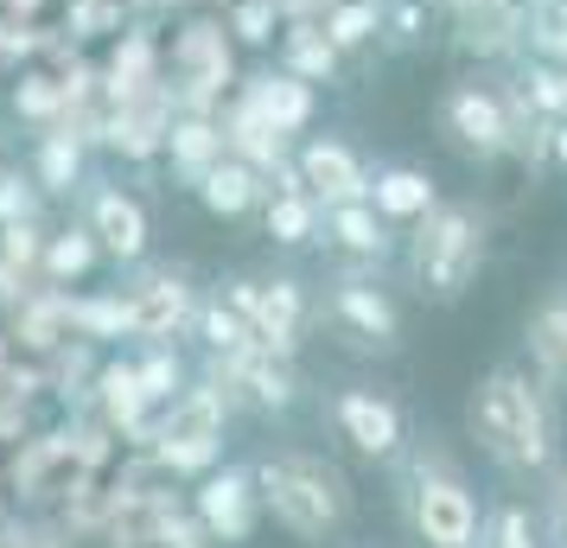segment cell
<instances>
[{
    "instance_id": "obj_1",
    "label": "cell",
    "mask_w": 567,
    "mask_h": 548,
    "mask_svg": "<svg viewBox=\"0 0 567 548\" xmlns=\"http://www.w3.org/2000/svg\"><path fill=\"white\" fill-rule=\"evenodd\" d=\"M465 434L497 472L548 478L561 466V395L529 364H491L465 395Z\"/></svg>"
},
{
    "instance_id": "obj_2",
    "label": "cell",
    "mask_w": 567,
    "mask_h": 548,
    "mask_svg": "<svg viewBox=\"0 0 567 548\" xmlns=\"http://www.w3.org/2000/svg\"><path fill=\"white\" fill-rule=\"evenodd\" d=\"M249 472L261 492V517H275V529H287L293 542L326 548L358 517V492H351L344 466L312 446H261Z\"/></svg>"
},
{
    "instance_id": "obj_3",
    "label": "cell",
    "mask_w": 567,
    "mask_h": 548,
    "mask_svg": "<svg viewBox=\"0 0 567 548\" xmlns=\"http://www.w3.org/2000/svg\"><path fill=\"white\" fill-rule=\"evenodd\" d=\"M491 256V210L472 198H440L427 217H414L395 249V275L427 307H460L478 288Z\"/></svg>"
},
{
    "instance_id": "obj_4",
    "label": "cell",
    "mask_w": 567,
    "mask_h": 548,
    "mask_svg": "<svg viewBox=\"0 0 567 548\" xmlns=\"http://www.w3.org/2000/svg\"><path fill=\"white\" fill-rule=\"evenodd\" d=\"M389 466L402 472V523L421 548H478L485 536V504L453 453L440 446H402Z\"/></svg>"
},
{
    "instance_id": "obj_5",
    "label": "cell",
    "mask_w": 567,
    "mask_h": 548,
    "mask_svg": "<svg viewBox=\"0 0 567 548\" xmlns=\"http://www.w3.org/2000/svg\"><path fill=\"white\" fill-rule=\"evenodd\" d=\"M236 77H243V52H236L224 13L192 7L179 20H166V96L179 115H217Z\"/></svg>"
},
{
    "instance_id": "obj_6",
    "label": "cell",
    "mask_w": 567,
    "mask_h": 548,
    "mask_svg": "<svg viewBox=\"0 0 567 548\" xmlns=\"http://www.w3.org/2000/svg\"><path fill=\"white\" fill-rule=\"evenodd\" d=\"M230 421H236V409L217 395V383H205V376L192 370V383L159 409L147 459H154L166 478H205L210 466H224V434H230Z\"/></svg>"
},
{
    "instance_id": "obj_7",
    "label": "cell",
    "mask_w": 567,
    "mask_h": 548,
    "mask_svg": "<svg viewBox=\"0 0 567 548\" xmlns=\"http://www.w3.org/2000/svg\"><path fill=\"white\" fill-rule=\"evenodd\" d=\"M389 268H395V261L338 256L332 281H326V300H319V313L332 319L358 351H383V358L402 351V300H395V288H389Z\"/></svg>"
},
{
    "instance_id": "obj_8",
    "label": "cell",
    "mask_w": 567,
    "mask_h": 548,
    "mask_svg": "<svg viewBox=\"0 0 567 548\" xmlns=\"http://www.w3.org/2000/svg\"><path fill=\"white\" fill-rule=\"evenodd\" d=\"M504 71V64H497ZM497 71H460V77L440 90L434 103V122H440V141L465 159V166H497L511 159V108H504V83Z\"/></svg>"
},
{
    "instance_id": "obj_9",
    "label": "cell",
    "mask_w": 567,
    "mask_h": 548,
    "mask_svg": "<svg viewBox=\"0 0 567 548\" xmlns=\"http://www.w3.org/2000/svg\"><path fill=\"white\" fill-rule=\"evenodd\" d=\"M198 376L217 383V395L230 402L236 415H293L300 395H307L300 358H275L268 344H249V351H236V358H205Z\"/></svg>"
},
{
    "instance_id": "obj_10",
    "label": "cell",
    "mask_w": 567,
    "mask_h": 548,
    "mask_svg": "<svg viewBox=\"0 0 567 548\" xmlns=\"http://www.w3.org/2000/svg\"><path fill=\"white\" fill-rule=\"evenodd\" d=\"M128 313H134V344H179L192 339V319H198V300L205 288L192 281V268L185 261H134L128 281Z\"/></svg>"
},
{
    "instance_id": "obj_11",
    "label": "cell",
    "mask_w": 567,
    "mask_h": 548,
    "mask_svg": "<svg viewBox=\"0 0 567 548\" xmlns=\"http://www.w3.org/2000/svg\"><path fill=\"white\" fill-rule=\"evenodd\" d=\"M71 205L90 224V236L103 242V261L134 268V261L154 256V210H147V198L134 185L115 179V173H90V185H83Z\"/></svg>"
},
{
    "instance_id": "obj_12",
    "label": "cell",
    "mask_w": 567,
    "mask_h": 548,
    "mask_svg": "<svg viewBox=\"0 0 567 548\" xmlns=\"http://www.w3.org/2000/svg\"><path fill=\"white\" fill-rule=\"evenodd\" d=\"M326 421H332V434L358 459L370 466H389L402 446H409V415H402V402L383 390H370V383H344V390L326 395Z\"/></svg>"
},
{
    "instance_id": "obj_13",
    "label": "cell",
    "mask_w": 567,
    "mask_h": 548,
    "mask_svg": "<svg viewBox=\"0 0 567 548\" xmlns=\"http://www.w3.org/2000/svg\"><path fill=\"white\" fill-rule=\"evenodd\" d=\"M198 523L210 529V542L217 548H243L256 542L261 529V492H256V472L249 459H224V466H210L205 478H192V497H185Z\"/></svg>"
},
{
    "instance_id": "obj_14",
    "label": "cell",
    "mask_w": 567,
    "mask_h": 548,
    "mask_svg": "<svg viewBox=\"0 0 567 548\" xmlns=\"http://www.w3.org/2000/svg\"><path fill=\"white\" fill-rule=\"evenodd\" d=\"M293 166H300L307 192L319 198V210L326 205H351V198L370 192V154H363L358 141H344L338 128L300 134V141H293Z\"/></svg>"
},
{
    "instance_id": "obj_15",
    "label": "cell",
    "mask_w": 567,
    "mask_h": 548,
    "mask_svg": "<svg viewBox=\"0 0 567 548\" xmlns=\"http://www.w3.org/2000/svg\"><path fill=\"white\" fill-rule=\"evenodd\" d=\"M166 128H173V96H166V83H159L147 96H134V103L103 108V154L115 159V166H128V173L159 166Z\"/></svg>"
},
{
    "instance_id": "obj_16",
    "label": "cell",
    "mask_w": 567,
    "mask_h": 548,
    "mask_svg": "<svg viewBox=\"0 0 567 548\" xmlns=\"http://www.w3.org/2000/svg\"><path fill=\"white\" fill-rule=\"evenodd\" d=\"M236 90L249 96V103L275 122V128L287 134V141H300V134L319 128V108H326V90H312V83H300L293 71H281L275 58H256V64H243V77H236Z\"/></svg>"
},
{
    "instance_id": "obj_17",
    "label": "cell",
    "mask_w": 567,
    "mask_h": 548,
    "mask_svg": "<svg viewBox=\"0 0 567 548\" xmlns=\"http://www.w3.org/2000/svg\"><path fill=\"white\" fill-rule=\"evenodd\" d=\"M312 319H319V293L300 275H261V313H256V344H268L275 358H300Z\"/></svg>"
},
{
    "instance_id": "obj_18",
    "label": "cell",
    "mask_w": 567,
    "mask_h": 548,
    "mask_svg": "<svg viewBox=\"0 0 567 548\" xmlns=\"http://www.w3.org/2000/svg\"><path fill=\"white\" fill-rule=\"evenodd\" d=\"M90 173H96V154L83 147L78 134H64V128L32 134V147H27V179L39 185V198H45V205H71L83 185H90Z\"/></svg>"
},
{
    "instance_id": "obj_19",
    "label": "cell",
    "mask_w": 567,
    "mask_h": 548,
    "mask_svg": "<svg viewBox=\"0 0 567 548\" xmlns=\"http://www.w3.org/2000/svg\"><path fill=\"white\" fill-rule=\"evenodd\" d=\"M275 64L293 71L300 83H312V90H351V77H358V64L326 39L319 20H287L281 39H275Z\"/></svg>"
},
{
    "instance_id": "obj_20",
    "label": "cell",
    "mask_w": 567,
    "mask_h": 548,
    "mask_svg": "<svg viewBox=\"0 0 567 548\" xmlns=\"http://www.w3.org/2000/svg\"><path fill=\"white\" fill-rule=\"evenodd\" d=\"M383 224L395 230H409L414 217H427L440 205V179L427 166H414V159H370V192H363Z\"/></svg>"
},
{
    "instance_id": "obj_21",
    "label": "cell",
    "mask_w": 567,
    "mask_h": 548,
    "mask_svg": "<svg viewBox=\"0 0 567 548\" xmlns=\"http://www.w3.org/2000/svg\"><path fill=\"white\" fill-rule=\"evenodd\" d=\"M319 242H326L332 256H351V261H395L402 230H395V224H383L370 198H351V205H326Z\"/></svg>"
},
{
    "instance_id": "obj_22",
    "label": "cell",
    "mask_w": 567,
    "mask_h": 548,
    "mask_svg": "<svg viewBox=\"0 0 567 548\" xmlns=\"http://www.w3.org/2000/svg\"><path fill=\"white\" fill-rule=\"evenodd\" d=\"M523 364L555 395H567V281L542 293L529 319H523Z\"/></svg>"
},
{
    "instance_id": "obj_23",
    "label": "cell",
    "mask_w": 567,
    "mask_h": 548,
    "mask_svg": "<svg viewBox=\"0 0 567 548\" xmlns=\"http://www.w3.org/2000/svg\"><path fill=\"white\" fill-rule=\"evenodd\" d=\"M217 159H224V128H217V115H179V108H173V128H166L159 173L179 185V192H192V185L217 166Z\"/></svg>"
},
{
    "instance_id": "obj_24",
    "label": "cell",
    "mask_w": 567,
    "mask_h": 548,
    "mask_svg": "<svg viewBox=\"0 0 567 548\" xmlns=\"http://www.w3.org/2000/svg\"><path fill=\"white\" fill-rule=\"evenodd\" d=\"M217 128H224V154H236V159H249L256 173H268L275 159H287L293 154V141H287L268 115H261L243 90H230L224 96V108H217Z\"/></svg>"
},
{
    "instance_id": "obj_25",
    "label": "cell",
    "mask_w": 567,
    "mask_h": 548,
    "mask_svg": "<svg viewBox=\"0 0 567 548\" xmlns=\"http://www.w3.org/2000/svg\"><path fill=\"white\" fill-rule=\"evenodd\" d=\"M192 198H198V210H205V217H217V224H243V217H256V210H261L268 179H261L249 159L224 154L205 179L192 185Z\"/></svg>"
},
{
    "instance_id": "obj_26",
    "label": "cell",
    "mask_w": 567,
    "mask_h": 548,
    "mask_svg": "<svg viewBox=\"0 0 567 548\" xmlns=\"http://www.w3.org/2000/svg\"><path fill=\"white\" fill-rule=\"evenodd\" d=\"M64 313H71V339L96 344V351H128L134 344V313H128V293L122 288H103V293H78L64 300Z\"/></svg>"
},
{
    "instance_id": "obj_27",
    "label": "cell",
    "mask_w": 567,
    "mask_h": 548,
    "mask_svg": "<svg viewBox=\"0 0 567 548\" xmlns=\"http://www.w3.org/2000/svg\"><path fill=\"white\" fill-rule=\"evenodd\" d=\"M96 268H103V242L90 236L83 217L45 230V256H39V281H45V288H83Z\"/></svg>"
},
{
    "instance_id": "obj_28",
    "label": "cell",
    "mask_w": 567,
    "mask_h": 548,
    "mask_svg": "<svg viewBox=\"0 0 567 548\" xmlns=\"http://www.w3.org/2000/svg\"><path fill=\"white\" fill-rule=\"evenodd\" d=\"M0 103H7V115L27 134H45L64 122V83L45 64H27V71H13V77L0 83Z\"/></svg>"
},
{
    "instance_id": "obj_29",
    "label": "cell",
    "mask_w": 567,
    "mask_h": 548,
    "mask_svg": "<svg viewBox=\"0 0 567 548\" xmlns=\"http://www.w3.org/2000/svg\"><path fill=\"white\" fill-rule=\"evenodd\" d=\"M319 224H326V210H319L312 192H268V198H261V236H268L275 249H287V256L312 249V242H319Z\"/></svg>"
},
{
    "instance_id": "obj_30",
    "label": "cell",
    "mask_w": 567,
    "mask_h": 548,
    "mask_svg": "<svg viewBox=\"0 0 567 548\" xmlns=\"http://www.w3.org/2000/svg\"><path fill=\"white\" fill-rule=\"evenodd\" d=\"M319 27H326V39H332L351 64H363V58L377 52V39H383V7H377V0H332V7L319 13Z\"/></svg>"
},
{
    "instance_id": "obj_31",
    "label": "cell",
    "mask_w": 567,
    "mask_h": 548,
    "mask_svg": "<svg viewBox=\"0 0 567 548\" xmlns=\"http://www.w3.org/2000/svg\"><path fill=\"white\" fill-rule=\"evenodd\" d=\"M440 39V0H389L383 7V39H377V52H427Z\"/></svg>"
},
{
    "instance_id": "obj_32",
    "label": "cell",
    "mask_w": 567,
    "mask_h": 548,
    "mask_svg": "<svg viewBox=\"0 0 567 548\" xmlns=\"http://www.w3.org/2000/svg\"><path fill=\"white\" fill-rule=\"evenodd\" d=\"M192 339H198V351H205V358H236V351H249V344H256V332H249V325L224 307V293L210 288L205 300H198Z\"/></svg>"
},
{
    "instance_id": "obj_33",
    "label": "cell",
    "mask_w": 567,
    "mask_h": 548,
    "mask_svg": "<svg viewBox=\"0 0 567 548\" xmlns=\"http://www.w3.org/2000/svg\"><path fill=\"white\" fill-rule=\"evenodd\" d=\"M523 103L536 108L542 122H567V64H548V58H516L511 64Z\"/></svg>"
},
{
    "instance_id": "obj_34",
    "label": "cell",
    "mask_w": 567,
    "mask_h": 548,
    "mask_svg": "<svg viewBox=\"0 0 567 548\" xmlns=\"http://www.w3.org/2000/svg\"><path fill=\"white\" fill-rule=\"evenodd\" d=\"M134 376H141V395L154 409H166L192 383V364L179 358V344H134Z\"/></svg>"
},
{
    "instance_id": "obj_35",
    "label": "cell",
    "mask_w": 567,
    "mask_h": 548,
    "mask_svg": "<svg viewBox=\"0 0 567 548\" xmlns=\"http://www.w3.org/2000/svg\"><path fill=\"white\" fill-rule=\"evenodd\" d=\"M224 27H230V39H236L243 58H268L287 20H281L275 0H236V7H224Z\"/></svg>"
},
{
    "instance_id": "obj_36",
    "label": "cell",
    "mask_w": 567,
    "mask_h": 548,
    "mask_svg": "<svg viewBox=\"0 0 567 548\" xmlns=\"http://www.w3.org/2000/svg\"><path fill=\"white\" fill-rule=\"evenodd\" d=\"M478 548H548V536H542V517H529L523 504H497V510H485Z\"/></svg>"
},
{
    "instance_id": "obj_37",
    "label": "cell",
    "mask_w": 567,
    "mask_h": 548,
    "mask_svg": "<svg viewBox=\"0 0 567 548\" xmlns=\"http://www.w3.org/2000/svg\"><path fill=\"white\" fill-rule=\"evenodd\" d=\"M45 217H13V224H0V261L7 268H20L27 281H39V256H45Z\"/></svg>"
},
{
    "instance_id": "obj_38",
    "label": "cell",
    "mask_w": 567,
    "mask_h": 548,
    "mask_svg": "<svg viewBox=\"0 0 567 548\" xmlns=\"http://www.w3.org/2000/svg\"><path fill=\"white\" fill-rule=\"evenodd\" d=\"M13 217H45V198L27 179V166H0V224H13Z\"/></svg>"
},
{
    "instance_id": "obj_39",
    "label": "cell",
    "mask_w": 567,
    "mask_h": 548,
    "mask_svg": "<svg viewBox=\"0 0 567 548\" xmlns=\"http://www.w3.org/2000/svg\"><path fill=\"white\" fill-rule=\"evenodd\" d=\"M542 536H548V548H567V466L548 472V492H542Z\"/></svg>"
},
{
    "instance_id": "obj_40",
    "label": "cell",
    "mask_w": 567,
    "mask_h": 548,
    "mask_svg": "<svg viewBox=\"0 0 567 548\" xmlns=\"http://www.w3.org/2000/svg\"><path fill=\"white\" fill-rule=\"evenodd\" d=\"M20 441H32V402L0 390V446H20Z\"/></svg>"
},
{
    "instance_id": "obj_41",
    "label": "cell",
    "mask_w": 567,
    "mask_h": 548,
    "mask_svg": "<svg viewBox=\"0 0 567 548\" xmlns=\"http://www.w3.org/2000/svg\"><path fill=\"white\" fill-rule=\"evenodd\" d=\"M0 13H20V20H58V0H0Z\"/></svg>"
},
{
    "instance_id": "obj_42",
    "label": "cell",
    "mask_w": 567,
    "mask_h": 548,
    "mask_svg": "<svg viewBox=\"0 0 567 548\" xmlns=\"http://www.w3.org/2000/svg\"><path fill=\"white\" fill-rule=\"evenodd\" d=\"M275 7H281V20H319L332 0H275Z\"/></svg>"
},
{
    "instance_id": "obj_43",
    "label": "cell",
    "mask_w": 567,
    "mask_h": 548,
    "mask_svg": "<svg viewBox=\"0 0 567 548\" xmlns=\"http://www.w3.org/2000/svg\"><path fill=\"white\" fill-rule=\"evenodd\" d=\"M548 173L567 179V122H555V141H548Z\"/></svg>"
},
{
    "instance_id": "obj_44",
    "label": "cell",
    "mask_w": 567,
    "mask_h": 548,
    "mask_svg": "<svg viewBox=\"0 0 567 548\" xmlns=\"http://www.w3.org/2000/svg\"><path fill=\"white\" fill-rule=\"evenodd\" d=\"M453 7H478V0H440V13H453Z\"/></svg>"
},
{
    "instance_id": "obj_45",
    "label": "cell",
    "mask_w": 567,
    "mask_h": 548,
    "mask_svg": "<svg viewBox=\"0 0 567 548\" xmlns=\"http://www.w3.org/2000/svg\"><path fill=\"white\" fill-rule=\"evenodd\" d=\"M548 7H555V13H561V20H567V0H548Z\"/></svg>"
},
{
    "instance_id": "obj_46",
    "label": "cell",
    "mask_w": 567,
    "mask_h": 548,
    "mask_svg": "<svg viewBox=\"0 0 567 548\" xmlns=\"http://www.w3.org/2000/svg\"><path fill=\"white\" fill-rule=\"evenodd\" d=\"M0 472H7V459H0Z\"/></svg>"
},
{
    "instance_id": "obj_47",
    "label": "cell",
    "mask_w": 567,
    "mask_h": 548,
    "mask_svg": "<svg viewBox=\"0 0 567 548\" xmlns=\"http://www.w3.org/2000/svg\"><path fill=\"white\" fill-rule=\"evenodd\" d=\"M0 77H7V71H0Z\"/></svg>"
}]
</instances>
